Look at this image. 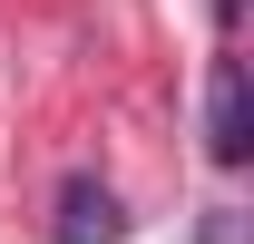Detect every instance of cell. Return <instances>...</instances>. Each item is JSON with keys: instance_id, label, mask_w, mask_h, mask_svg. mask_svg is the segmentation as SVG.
Wrapping results in <instances>:
<instances>
[{"instance_id": "2", "label": "cell", "mask_w": 254, "mask_h": 244, "mask_svg": "<svg viewBox=\"0 0 254 244\" xmlns=\"http://www.w3.org/2000/svg\"><path fill=\"white\" fill-rule=\"evenodd\" d=\"M49 235H59V244H118L127 215H118V195H108L98 176H68V185H59V225H49Z\"/></svg>"}, {"instance_id": "3", "label": "cell", "mask_w": 254, "mask_h": 244, "mask_svg": "<svg viewBox=\"0 0 254 244\" xmlns=\"http://www.w3.org/2000/svg\"><path fill=\"white\" fill-rule=\"evenodd\" d=\"M205 244H245V215H235V205H215V215H205Z\"/></svg>"}, {"instance_id": "1", "label": "cell", "mask_w": 254, "mask_h": 244, "mask_svg": "<svg viewBox=\"0 0 254 244\" xmlns=\"http://www.w3.org/2000/svg\"><path fill=\"white\" fill-rule=\"evenodd\" d=\"M205 156H215V166H245V156H254V108H245V59H215V78H205Z\"/></svg>"}]
</instances>
